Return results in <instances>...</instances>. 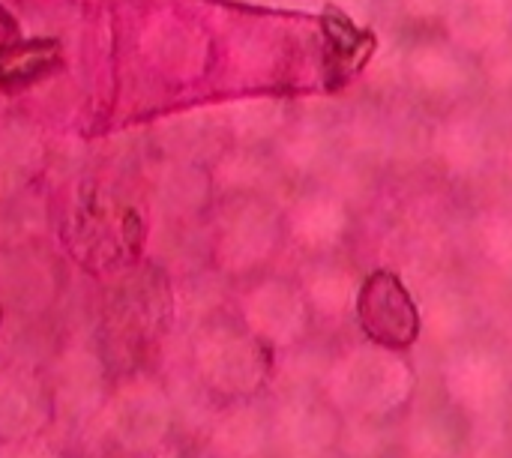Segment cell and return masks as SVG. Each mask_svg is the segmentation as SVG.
<instances>
[{"label":"cell","mask_w":512,"mask_h":458,"mask_svg":"<svg viewBox=\"0 0 512 458\" xmlns=\"http://www.w3.org/2000/svg\"><path fill=\"white\" fill-rule=\"evenodd\" d=\"M480 72L495 90H512V33L480 54Z\"/></svg>","instance_id":"15"},{"label":"cell","mask_w":512,"mask_h":458,"mask_svg":"<svg viewBox=\"0 0 512 458\" xmlns=\"http://www.w3.org/2000/svg\"><path fill=\"white\" fill-rule=\"evenodd\" d=\"M189 366L222 402L249 399L267 381V354L261 342L231 324L201 327L189 348Z\"/></svg>","instance_id":"2"},{"label":"cell","mask_w":512,"mask_h":458,"mask_svg":"<svg viewBox=\"0 0 512 458\" xmlns=\"http://www.w3.org/2000/svg\"><path fill=\"white\" fill-rule=\"evenodd\" d=\"M54 423L51 393L39 369L21 363L0 366V441L42 435Z\"/></svg>","instance_id":"5"},{"label":"cell","mask_w":512,"mask_h":458,"mask_svg":"<svg viewBox=\"0 0 512 458\" xmlns=\"http://www.w3.org/2000/svg\"><path fill=\"white\" fill-rule=\"evenodd\" d=\"M105 447L129 458H153L168 450L174 435V411L168 390L153 375H129L111 387L99 414Z\"/></svg>","instance_id":"1"},{"label":"cell","mask_w":512,"mask_h":458,"mask_svg":"<svg viewBox=\"0 0 512 458\" xmlns=\"http://www.w3.org/2000/svg\"><path fill=\"white\" fill-rule=\"evenodd\" d=\"M54 297L51 267L33 255L0 258V306L12 315H39Z\"/></svg>","instance_id":"9"},{"label":"cell","mask_w":512,"mask_h":458,"mask_svg":"<svg viewBox=\"0 0 512 458\" xmlns=\"http://www.w3.org/2000/svg\"><path fill=\"white\" fill-rule=\"evenodd\" d=\"M450 3L453 0H399V9H402V15L411 24L429 27V24H441V18L450 9Z\"/></svg>","instance_id":"16"},{"label":"cell","mask_w":512,"mask_h":458,"mask_svg":"<svg viewBox=\"0 0 512 458\" xmlns=\"http://www.w3.org/2000/svg\"><path fill=\"white\" fill-rule=\"evenodd\" d=\"M432 150L450 174L471 177L489 159V138L477 117L450 114L447 120L438 123V129L432 135Z\"/></svg>","instance_id":"10"},{"label":"cell","mask_w":512,"mask_h":458,"mask_svg":"<svg viewBox=\"0 0 512 458\" xmlns=\"http://www.w3.org/2000/svg\"><path fill=\"white\" fill-rule=\"evenodd\" d=\"M474 63L444 36L417 39L405 48V84L426 99H456L474 84Z\"/></svg>","instance_id":"4"},{"label":"cell","mask_w":512,"mask_h":458,"mask_svg":"<svg viewBox=\"0 0 512 458\" xmlns=\"http://www.w3.org/2000/svg\"><path fill=\"white\" fill-rule=\"evenodd\" d=\"M204 441L213 458H261L267 447V423L246 399L216 408Z\"/></svg>","instance_id":"8"},{"label":"cell","mask_w":512,"mask_h":458,"mask_svg":"<svg viewBox=\"0 0 512 458\" xmlns=\"http://www.w3.org/2000/svg\"><path fill=\"white\" fill-rule=\"evenodd\" d=\"M507 156H510V168H512V141H510V150H507Z\"/></svg>","instance_id":"18"},{"label":"cell","mask_w":512,"mask_h":458,"mask_svg":"<svg viewBox=\"0 0 512 458\" xmlns=\"http://www.w3.org/2000/svg\"><path fill=\"white\" fill-rule=\"evenodd\" d=\"M162 456H165V453H159V456H153V458H162Z\"/></svg>","instance_id":"19"},{"label":"cell","mask_w":512,"mask_h":458,"mask_svg":"<svg viewBox=\"0 0 512 458\" xmlns=\"http://www.w3.org/2000/svg\"><path fill=\"white\" fill-rule=\"evenodd\" d=\"M0 458H69V453L51 432H42L0 441Z\"/></svg>","instance_id":"14"},{"label":"cell","mask_w":512,"mask_h":458,"mask_svg":"<svg viewBox=\"0 0 512 458\" xmlns=\"http://www.w3.org/2000/svg\"><path fill=\"white\" fill-rule=\"evenodd\" d=\"M441 27L459 51L480 57L512 33V0H453Z\"/></svg>","instance_id":"6"},{"label":"cell","mask_w":512,"mask_h":458,"mask_svg":"<svg viewBox=\"0 0 512 458\" xmlns=\"http://www.w3.org/2000/svg\"><path fill=\"white\" fill-rule=\"evenodd\" d=\"M357 321L366 339L390 354L408 351L423 330L420 306L393 270H375L363 279L357 297Z\"/></svg>","instance_id":"3"},{"label":"cell","mask_w":512,"mask_h":458,"mask_svg":"<svg viewBox=\"0 0 512 458\" xmlns=\"http://www.w3.org/2000/svg\"><path fill=\"white\" fill-rule=\"evenodd\" d=\"M345 225H348V210L342 201H336L330 195L303 198L291 213V231L306 246H327V243L339 240Z\"/></svg>","instance_id":"13"},{"label":"cell","mask_w":512,"mask_h":458,"mask_svg":"<svg viewBox=\"0 0 512 458\" xmlns=\"http://www.w3.org/2000/svg\"><path fill=\"white\" fill-rule=\"evenodd\" d=\"M324 3L342 9V12H345L348 18H354V21H366V18L372 15V9H375V0H324Z\"/></svg>","instance_id":"17"},{"label":"cell","mask_w":512,"mask_h":458,"mask_svg":"<svg viewBox=\"0 0 512 458\" xmlns=\"http://www.w3.org/2000/svg\"><path fill=\"white\" fill-rule=\"evenodd\" d=\"M276 240V222L267 210H240L219 243V258L231 270L258 264Z\"/></svg>","instance_id":"12"},{"label":"cell","mask_w":512,"mask_h":458,"mask_svg":"<svg viewBox=\"0 0 512 458\" xmlns=\"http://www.w3.org/2000/svg\"><path fill=\"white\" fill-rule=\"evenodd\" d=\"M171 312V294L147 279H132L111 303V324L129 339H150Z\"/></svg>","instance_id":"11"},{"label":"cell","mask_w":512,"mask_h":458,"mask_svg":"<svg viewBox=\"0 0 512 458\" xmlns=\"http://www.w3.org/2000/svg\"><path fill=\"white\" fill-rule=\"evenodd\" d=\"M243 318L258 342L285 345L303 330V300L294 288L282 282H267L246 297Z\"/></svg>","instance_id":"7"}]
</instances>
